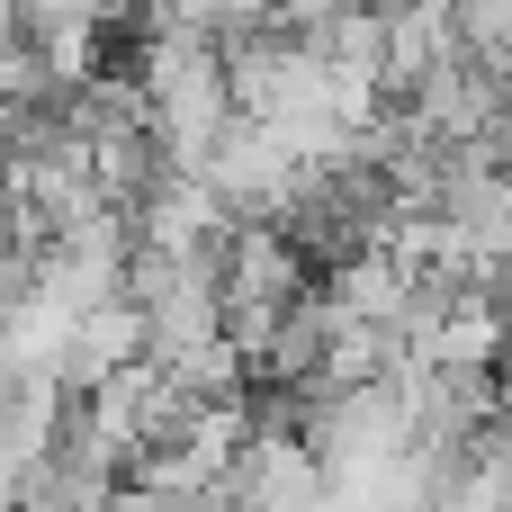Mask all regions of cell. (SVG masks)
Returning <instances> with one entry per match:
<instances>
[{
  "label": "cell",
  "instance_id": "6da1fadb",
  "mask_svg": "<svg viewBox=\"0 0 512 512\" xmlns=\"http://www.w3.org/2000/svg\"><path fill=\"white\" fill-rule=\"evenodd\" d=\"M324 468H315V450L297 441V432H270V423H252L243 432V450L225 459V477H216V495L207 512H324Z\"/></svg>",
  "mask_w": 512,
  "mask_h": 512
}]
</instances>
